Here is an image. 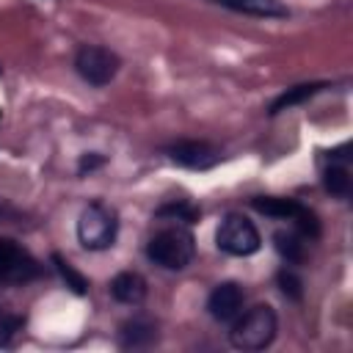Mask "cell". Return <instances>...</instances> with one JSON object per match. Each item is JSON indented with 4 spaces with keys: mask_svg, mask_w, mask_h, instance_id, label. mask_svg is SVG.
<instances>
[{
    "mask_svg": "<svg viewBox=\"0 0 353 353\" xmlns=\"http://www.w3.org/2000/svg\"><path fill=\"white\" fill-rule=\"evenodd\" d=\"M146 254L160 268L182 270L185 265H190V259L196 254V240L185 226H168L149 240Z\"/></svg>",
    "mask_w": 353,
    "mask_h": 353,
    "instance_id": "cell-1",
    "label": "cell"
},
{
    "mask_svg": "<svg viewBox=\"0 0 353 353\" xmlns=\"http://www.w3.org/2000/svg\"><path fill=\"white\" fill-rule=\"evenodd\" d=\"M276 328H279V320H276V312L265 303L248 309L232 328L229 339L237 350H262L273 342L276 336Z\"/></svg>",
    "mask_w": 353,
    "mask_h": 353,
    "instance_id": "cell-2",
    "label": "cell"
},
{
    "mask_svg": "<svg viewBox=\"0 0 353 353\" xmlns=\"http://www.w3.org/2000/svg\"><path fill=\"white\" fill-rule=\"evenodd\" d=\"M116 232H119V221H116V212H113L108 204L94 201V204H88V207L80 212L77 237H80L83 248H88V251H102V248L113 245Z\"/></svg>",
    "mask_w": 353,
    "mask_h": 353,
    "instance_id": "cell-3",
    "label": "cell"
},
{
    "mask_svg": "<svg viewBox=\"0 0 353 353\" xmlns=\"http://www.w3.org/2000/svg\"><path fill=\"white\" fill-rule=\"evenodd\" d=\"M215 243L221 251L232 256H248L259 248V232L245 215H226L215 232Z\"/></svg>",
    "mask_w": 353,
    "mask_h": 353,
    "instance_id": "cell-4",
    "label": "cell"
},
{
    "mask_svg": "<svg viewBox=\"0 0 353 353\" xmlns=\"http://www.w3.org/2000/svg\"><path fill=\"white\" fill-rule=\"evenodd\" d=\"M74 66L80 72V77L91 85H108L116 72H119V55L110 52L108 47H97V44H85L80 47Z\"/></svg>",
    "mask_w": 353,
    "mask_h": 353,
    "instance_id": "cell-5",
    "label": "cell"
},
{
    "mask_svg": "<svg viewBox=\"0 0 353 353\" xmlns=\"http://www.w3.org/2000/svg\"><path fill=\"white\" fill-rule=\"evenodd\" d=\"M41 273L39 262L19 248L14 240H0V281L8 284H19V281H30Z\"/></svg>",
    "mask_w": 353,
    "mask_h": 353,
    "instance_id": "cell-6",
    "label": "cell"
},
{
    "mask_svg": "<svg viewBox=\"0 0 353 353\" xmlns=\"http://www.w3.org/2000/svg\"><path fill=\"white\" fill-rule=\"evenodd\" d=\"M168 154L185 168H210L221 160V152L207 141H179L168 149Z\"/></svg>",
    "mask_w": 353,
    "mask_h": 353,
    "instance_id": "cell-7",
    "label": "cell"
},
{
    "mask_svg": "<svg viewBox=\"0 0 353 353\" xmlns=\"http://www.w3.org/2000/svg\"><path fill=\"white\" fill-rule=\"evenodd\" d=\"M207 309L215 320L226 323V320H234L243 309V290L234 284V281H223L218 284L212 292H210V301H207Z\"/></svg>",
    "mask_w": 353,
    "mask_h": 353,
    "instance_id": "cell-8",
    "label": "cell"
},
{
    "mask_svg": "<svg viewBox=\"0 0 353 353\" xmlns=\"http://www.w3.org/2000/svg\"><path fill=\"white\" fill-rule=\"evenodd\" d=\"M110 295L119 301V303H141L146 298V281L141 273H132V270H124L119 273L113 281H110Z\"/></svg>",
    "mask_w": 353,
    "mask_h": 353,
    "instance_id": "cell-9",
    "label": "cell"
},
{
    "mask_svg": "<svg viewBox=\"0 0 353 353\" xmlns=\"http://www.w3.org/2000/svg\"><path fill=\"white\" fill-rule=\"evenodd\" d=\"M251 207L262 215H273V218H287V221H295L298 215L306 212V207L295 199H279V196H256L251 199Z\"/></svg>",
    "mask_w": 353,
    "mask_h": 353,
    "instance_id": "cell-10",
    "label": "cell"
},
{
    "mask_svg": "<svg viewBox=\"0 0 353 353\" xmlns=\"http://www.w3.org/2000/svg\"><path fill=\"white\" fill-rule=\"evenodd\" d=\"M119 336H121L124 347H143V345H152L157 339V325L149 317H132L121 325Z\"/></svg>",
    "mask_w": 353,
    "mask_h": 353,
    "instance_id": "cell-11",
    "label": "cell"
},
{
    "mask_svg": "<svg viewBox=\"0 0 353 353\" xmlns=\"http://www.w3.org/2000/svg\"><path fill=\"white\" fill-rule=\"evenodd\" d=\"M226 8L243 11V14H254V17H287V6L281 0H215Z\"/></svg>",
    "mask_w": 353,
    "mask_h": 353,
    "instance_id": "cell-12",
    "label": "cell"
},
{
    "mask_svg": "<svg viewBox=\"0 0 353 353\" xmlns=\"http://www.w3.org/2000/svg\"><path fill=\"white\" fill-rule=\"evenodd\" d=\"M320 88H325V83H303V85H295V88H290V91H284L273 105H270V113L276 116L279 110H284V108H292V105H298V102H303V99H309V97H314Z\"/></svg>",
    "mask_w": 353,
    "mask_h": 353,
    "instance_id": "cell-13",
    "label": "cell"
},
{
    "mask_svg": "<svg viewBox=\"0 0 353 353\" xmlns=\"http://www.w3.org/2000/svg\"><path fill=\"white\" fill-rule=\"evenodd\" d=\"M273 240H276V251H279L287 262H303L306 248H303V243H301V237H298L295 232H276Z\"/></svg>",
    "mask_w": 353,
    "mask_h": 353,
    "instance_id": "cell-14",
    "label": "cell"
},
{
    "mask_svg": "<svg viewBox=\"0 0 353 353\" xmlns=\"http://www.w3.org/2000/svg\"><path fill=\"white\" fill-rule=\"evenodd\" d=\"M52 262H55V270L61 273V279L66 281V287H69L72 292H77V295H85V292H88V279H85L80 270H74L69 259H63L61 254H52Z\"/></svg>",
    "mask_w": 353,
    "mask_h": 353,
    "instance_id": "cell-15",
    "label": "cell"
},
{
    "mask_svg": "<svg viewBox=\"0 0 353 353\" xmlns=\"http://www.w3.org/2000/svg\"><path fill=\"white\" fill-rule=\"evenodd\" d=\"M323 185L334 196H347L350 193V171L345 165H328L323 174Z\"/></svg>",
    "mask_w": 353,
    "mask_h": 353,
    "instance_id": "cell-16",
    "label": "cell"
},
{
    "mask_svg": "<svg viewBox=\"0 0 353 353\" xmlns=\"http://www.w3.org/2000/svg\"><path fill=\"white\" fill-rule=\"evenodd\" d=\"M157 218H176V221H185V223H193L199 218V210L193 204H185V201H174V204H165L157 210Z\"/></svg>",
    "mask_w": 353,
    "mask_h": 353,
    "instance_id": "cell-17",
    "label": "cell"
},
{
    "mask_svg": "<svg viewBox=\"0 0 353 353\" xmlns=\"http://www.w3.org/2000/svg\"><path fill=\"white\" fill-rule=\"evenodd\" d=\"M279 287H281V292H284L287 298H292V301H301V298H303V284H301V279H298L292 270H281V273H279Z\"/></svg>",
    "mask_w": 353,
    "mask_h": 353,
    "instance_id": "cell-18",
    "label": "cell"
},
{
    "mask_svg": "<svg viewBox=\"0 0 353 353\" xmlns=\"http://www.w3.org/2000/svg\"><path fill=\"white\" fill-rule=\"evenodd\" d=\"M22 328V320L14 314H0V345H8V339Z\"/></svg>",
    "mask_w": 353,
    "mask_h": 353,
    "instance_id": "cell-19",
    "label": "cell"
},
{
    "mask_svg": "<svg viewBox=\"0 0 353 353\" xmlns=\"http://www.w3.org/2000/svg\"><path fill=\"white\" fill-rule=\"evenodd\" d=\"M102 163H105V160H102V157H97V154L83 157V160H80V171H85V168L91 171V168H97V165H102Z\"/></svg>",
    "mask_w": 353,
    "mask_h": 353,
    "instance_id": "cell-20",
    "label": "cell"
},
{
    "mask_svg": "<svg viewBox=\"0 0 353 353\" xmlns=\"http://www.w3.org/2000/svg\"><path fill=\"white\" fill-rule=\"evenodd\" d=\"M0 116H3V113H0Z\"/></svg>",
    "mask_w": 353,
    "mask_h": 353,
    "instance_id": "cell-21",
    "label": "cell"
}]
</instances>
